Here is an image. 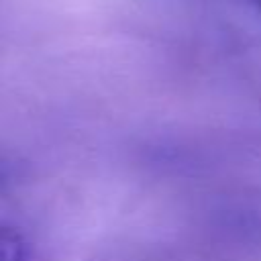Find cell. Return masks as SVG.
Segmentation results:
<instances>
[{"instance_id": "7a4b0ae2", "label": "cell", "mask_w": 261, "mask_h": 261, "mask_svg": "<svg viewBox=\"0 0 261 261\" xmlns=\"http://www.w3.org/2000/svg\"><path fill=\"white\" fill-rule=\"evenodd\" d=\"M247 2H251V4H255L259 10H261V0H247Z\"/></svg>"}, {"instance_id": "6da1fadb", "label": "cell", "mask_w": 261, "mask_h": 261, "mask_svg": "<svg viewBox=\"0 0 261 261\" xmlns=\"http://www.w3.org/2000/svg\"><path fill=\"white\" fill-rule=\"evenodd\" d=\"M29 241L12 224L0 222V261H29Z\"/></svg>"}]
</instances>
